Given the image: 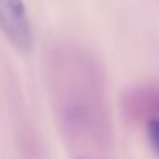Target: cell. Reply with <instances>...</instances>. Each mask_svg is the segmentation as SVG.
<instances>
[{
  "label": "cell",
  "instance_id": "cell-2",
  "mask_svg": "<svg viewBox=\"0 0 159 159\" xmlns=\"http://www.w3.org/2000/svg\"><path fill=\"white\" fill-rule=\"evenodd\" d=\"M147 132H149V140H151L152 147H154L156 154L159 156V116L152 118L147 125Z\"/></svg>",
  "mask_w": 159,
  "mask_h": 159
},
{
  "label": "cell",
  "instance_id": "cell-1",
  "mask_svg": "<svg viewBox=\"0 0 159 159\" xmlns=\"http://www.w3.org/2000/svg\"><path fill=\"white\" fill-rule=\"evenodd\" d=\"M0 31L21 53L31 50L33 29L22 0H0Z\"/></svg>",
  "mask_w": 159,
  "mask_h": 159
}]
</instances>
